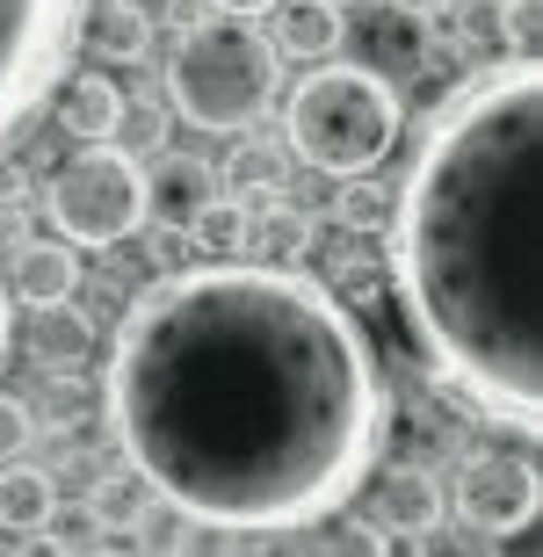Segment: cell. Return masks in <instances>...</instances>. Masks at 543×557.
I'll list each match as a JSON object with an SVG mask.
<instances>
[{
	"label": "cell",
	"instance_id": "cell-1",
	"mask_svg": "<svg viewBox=\"0 0 543 557\" xmlns=\"http://www.w3.org/2000/svg\"><path fill=\"white\" fill-rule=\"evenodd\" d=\"M102 413L124 471L196 529L269 536L348 507L384 442L377 348L305 269L210 261L116 319Z\"/></svg>",
	"mask_w": 543,
	"mask_h": 557
},
{
	"label": "cell",
	"instance_id": "cell-2",
	"mask_svg": "<svg viewBox=\"0 0 543 557\" xmlns=\"http://www.w3.org/2000/svg\"><path fill=\"white\" fill-rule=\"evenodd\" d=\"M543 73L507 59L457 87L392 196V275L420 348L464 406L536 428V289H543Z\"/></svg>",
	"mask_w": 543,
	"mask_h": 557
},
{
	"label": "cell",
	"instance_id": "cell-3",
	"mask_svg": "<svg viewBox=\"0 0 543 557\" xmlns=\"http://www.w3.org/2000/svg\"><path fill=\"white\" fill-rule=\"evenodd\" d=\"M398 124H406V109H398L392 81H377L348 59H326L283 102V152L305 160L312 174L356 182V174L384 166V152L398 145Z\"/></svg>",
	"mask_w": 543,
	"mask_h": 557
},
{
	"label": "cell",
	"instance_id": "cell-4",
	"mask_svg": "<svg viewBox=\"0 0 543 557\" xmlns=\"http://www.w3.org/2000/svg\"><path fill=\"white\" fill-rule=\"evenodd\" d=\"M275 87H283V59L239 15L188 22L168 51V109L188 116L196 131H218V138H247L269 116Z\"/></svg>",
	"mask_w": 543,
	"mask_h": 557
},
{
	"label": "cell",
	"instance_id": "cell-5",
	"mask_svg": "<svg viewBox=\"0 0 543 557\" xmlns=\"http://www.w3.org/2000/svg\"><path fill=\"white\" fill-rule=\"evenodd\" d=\"M44 218L51 239L65 247H124L131 232L146 225V166L116 152V145H81L51 166L44 182Z\"/></svg>",
	"mask_w": 543,
	"mask_h": 557
},
{
	"label": "cell",
	"instance_id": "cell-6",
	"mask_svg": "<svg viewBox=\"0 0 543 557\" xmlns=\"http://www.w3.org/2000/svg\"><path fill=\"white\" fill-rule=\"evenodd\" d=\"M87 0H0V152L59 87Z\"/></svg>",
	"mask_w": 543,
	"mask_h": 557
},
{
	"label": "cell",
	"instance_id": "cell-7",
	"mask_svg": "<svg viewBox=\"0 0 543 557\" xmlns=\"http://www.w3.org/2000/svg\"><path fill=\"white\" fill-rule=\"evenodd\" d=\"M442 507H457V521L471 529V536H507V529H529V521H536V463H529V456H515V449L464 456Z\"/></svg>",
	"mask_w": 543,
	"mask_h": 557
},
{
	"label": "cell",
	"instance_id": "cell-8",
	"mask_svg": "<svg viewBox=\"0 0 543 557\" xmlns=\"http://www.w3.org/2000/svg\"><path fill=\"white\" fill-rule=\"evenodd\" d=\"M442 478L420 471V463H392V471L370 478V529L384 536H406V543H428L442 529Z\"/></svg>",
	"mask_w": 543,
	"mask_h": 557
},
{
	"label": "cell",
	"instance_id": "cell-9",
	"mask_svg": "<svg viewBox=\"0 0 543 557\" xmlns=\"http://www.w3.org/2000/svg\"><path fill=\"white\" fill-rule=\"evenodd\" d=\"M348 37H356V59L348 65H362L377 81H406V73H420V59H428V22L406 15V8H362V22Z\"/></svg>",
	"mask_w": 543,
	"mask_h": 557
},
{
	"label": "cell",
	"instance_id": "cell-10",
	"mask_svg": "<svg viewBox=\"0 0 543 557\" xmlns=\"http://www.w3.org/2000/svg\"><path fill=\"white\" fill-rule=\"evenodd\" d=\"M210 196H218V174L196 152H160L146 166V225H160V232H188Z\"/></svg>",
	"mask_w": 543,
	"mask_h": 557
},
{
	"label": "cell",
	"instance_id": "cell-11",
	"mask_svg": "<svg viewBox=\"0 0 543 557\" xmlns=\"http://www.w3.org/2000/svg\"><path fill=\"white\" fill-rule=\"evenodd\" d=\"M22 355L37 362L44 376H81L95 362V319L81 305H37L29 311V326H22Z\"/></svg>",
	"mask_w": 543,
	"mask_h": 557
},
{
	"label": "cell",
	"instance_id": "cell-12",
	"mask_svg": "<svg viewBox=\"0 0 543 557\" xmlns=\"http://www.w3.org/2000/svg\"><path fill=\"white\" fill-rule=\"evenodd\" d=\"M269 15H275V37H269L275 59L326 65V59H341V44H348V15H341L334 0H275Z\"/></svg>",
	"mask_w": 543,
	"mask_h": 557
},
{
	"label": "cell",
	"instance_id": "cell-13",
	"mask_svg": "<svg viewBox=\"0 0 543 557\" xmlns=\"http://www.w3.org/2000/svg\"><path fill=\"white\" fill-rule=\"evenodd\" d=\"M0 283H15V297L29 311L37 305H73V289H81V253L65 247V239H22L15 269L0 275Z\"/></svg>",
	"mask_w": 543,
	"mask_h": 557
},
{
	"label": "cell",
	"instance_id": "cell-14",
	"mask_svg": "<svg viewBox=\"0 0 543 557\" xmlns=\"http://www.w3.org/2000/svg\"><path fill=\"white\" fill-rule=\"evenodd\" d=\"M116 124H124V87L109 73H73L59 87V131L81 145H116Z\"/></svg>",
	"mask_w": 543,
	"mask_h": 557
},
{
	"label": "cell",
	"instance_id": "cell-15",
	"mask_svg": "<svg viewBox=\"0 0 543 557\" xmlns=\"http://www.w3.org/2000/svg\"><path fill=\"white\" fill-rule=\"evenodd\" d=\"M73 37L95 51V59H109V65H131V59H146L152 51V22L131 8V0H87L81 8V29Z\"/></svg>",
	"mask_w": 543,
	"mask_h": 557
},
{
	"label": "cell",
	"instance_id": "cell-16",
	"mask_svg": "<svg viewBox=\"0 0 543 557\" xmlns=\"http://www.w3.org/2000/svg\"><path fill=\"white\" fill-rule=\"evenodd\" d=\"M51 515H59V485L44 463H22V456L0 463V529L29 536V529H51Z\"/></svg>",
	"mask_w": 543,
	"mask_h": 557
},
{
	"label": "cell",
	"instance_id": "cell-17",
	"mask_svg": "<svg viewBox=\"0 0 543 557\" xmlns=\"http://www.w3.org/2000/svg\"><path fill=\"white\" fill-rule=\"evenodd\" d=\"M218 174V196H232V203H247V196H269V188H283V174H291V152L269 138H239L225 152V166H210Z\"/></svg>",
	"mask_w": 543,
	"mask_h": 557
},
{
	"label": "cell",
	"instance_id": "cell-18",
	"mask_svg": "<svg viewBox=\"0 0 543 557\" xmlns=\"http://www.w3.org/2000/svg\"><path fill=\"white\" fill-rule=\"evenodd\" d=\"M247 253H261V269H305V253H312V218H305L297 203L254 210Z\"/></svg>",
	"mask_w": 543,
	"mask_h": 557
},
{
	"label": "cell",
	"instance_id": "cell-19",
	"mask_svg": "<svg viewBox=\"0 0 543 557\" xmlns=\"http://www.w3.org/2000/svg\"><path fill=\"white\" fill-rule=\"evenodd\" d=\"M247 232H254V210H247V203H232V196H210V203L196 210L188 239H196L210 261H232V253H247Z\"/></svg>",
	"mask_w": 543,
	"mask_h": 557
},
{
	"label": "cell",
	"instance_id": "cell-20",
	"mask_svg": "<svg viewBox=\"0 0 543 557\" xmlns=\"http://www.w3.org/2000/svg\"><path fill=\"white\" fill-rule=\"evenodd\" d=\"M334 225L348 232V239H362V232H384V225H392V188L370 182V174L341 182V188H334Z\"/></svg>",
	"mask_w": 543,
	"mask_h": 557
},
{
	"label": "cell",
	"instance_id": "cell-21",
	"mask_svg": "<svg viewBox=\"0 0 543 557\" xmlns=\"http://www.w3.org/2000/svg\"><path fill=\"white\" fill-rule=\"evenodd\" d=\"M536 29H543V0H501V37L522 65H536Z\"/></svg>",
	"mask_w": 543,
	"mask_h": 557
},
{
	"label": "cell",
	"instance_id": "cell-22",
	"mask_svg": "<svg viewBox=\"0 0 543 557\" xmlns=\"http://www.w3.org/2000/svg\"><path fill=\"white\" fill-rule=\"evenodd\" d=\"M160 145H168V116H160L152 102H138V109L124 102V124H116V152H131V160H138V152H160Z\"/></svg>",
	"mask_w": 543,
	"mask_h": 557
},
{
	"label": "cell",
	"instance_id": "cell-23",
	"mask_svg": "<svg viewBox=\"0 0 543 557\" xmlns=\"http://www.w3.org/2000/svg\"><path fill=\"white\" fill-rule=\"evenodd\" d=\"M87 507H95V521H138V515H146V485H138L131 471L124 478H102Z\"/></svg>",
	"mask_w": 543,
	"mask_h": 557
},
{
	"label": "cell",
	"instance_id": "cell-24",
	"mask_svg": "<svg viewBox=\"0 0 543 557\" xmlns=\"http://www.w3.org/2000/svg\"><path fill=\"white\" fill-rule=\"evenodd\" d=\"M319 557H392V536H384V529H370V521H341Z\"/></svg>",
	"mask_w": 543,
	"mask_h": 557
},
{
	"label": "cell",
	"instance_id": "cell-25",
	"mask_svg": "<svg viewBox=\"0 0 543 557\" xmlns=\"http://www.w3.org/2000/svg\"><path fill=\"white\" fill-rule=\"evenodd\" d=\"M29 434H37V413H29L15 392H0V463H15V449Z\"/></svg>",
	"mask_w": 543,
	"mask_h": 557
},
{
	"label": "cell",
	"instance_id": "cell-26",
	"mask_svg": "<svg viewBox=\"0 0 543 557\" xmlns=\"http://www.w3.org/2000/svg\"><path fill=\"white\" fill-rule=\"evenodd\" d=\"M138 15L160 29V22H174V29H188V22H203V0H131Z\"/></svg>",
	"mask_w": 543,
	"mask_h": 557
},
{
	"label": "cell",
	"instance_id": "cell-27",
	"mask_svg": "<svg viewBox=\"0 0 543 557\" xmlns=\"http://www.w3.org/2000/svg\"><path fill=\"white\" fill-rule=\"evenodd\" d=\"M493 543V557H536V521L529 529H507V536H485Z\"/></svg>",
	"mask_w": 543,
	"mask_h": 557
},
{
	"label": "cell",
	"instance_id": "cell-28",
	"mask_svg": "<svg viewBox=\"0 0 543 557\" xmlns=\"http://www.w3.org/2000/svg\"><path fill=\"white\" fill-rule=\"evenodd\" d=\"M15 557H73V550H65V536H51V529H29V536L15 543Z\"/></svg>",
	"mask_w": 543,
	"mask_h": 557
},
{
	"label": "cell",
	"instance_id": "cell-29",
	"mask_svg": "<svg viewBox=\"0 0 543 557\" xmlns=\"http://www.w3.org/2000/svg\"><path fill=\"white\" fill-rule=\"evenodd\" d=\"M210 8H218V15H239V22H254V15H269L275 0H210Z\"/></svg>",
	"mask_w": 543,
	"mask_h": 557
},
{
	"label": "cell",
	"instance_id": "cell-30",
	"mask_svg": "<svg viewBox=\"0 0 543 557\" xmlns=\"http://www.w3.org/2000/svg\"><path fill=\"white\" fill-rule=\"evenodd\" d=\"M384 8H406V15L428 22V15H442V8H457V0H384Z\"/></svg>",
	"mask_w": 543,
	"mask_h": 557
},
{
	"label": "cell",
	"instance_id": "cell-31",
	"mask_svg": "<svg viewBox=\"0 0 543 557\" xmlns=\"http://www.w3.org/2000/svg\"><path fill=\"white\" fill-rule=\"evenodd\" d=\"M0 355H8V283H0Z\"/></svg>",
	"mask_w": 543,
	"mask_h": 557
},
{
	"label": "cell",
	"instance_id": "cell-32",
	"mask_svg": "<svg viewBox=\"0 0 543 557\" xmlns=\"http://www.w3.org/2000/svg\"><path fill=\"white\" fill-rule=\"evenodd\" d=\"M95 557H131V550H95Z\"/></svg>",
	"mask_w": 543,
	"mask_h": 557
},
{
	"label": "cell",
	"instance_id": "cell-33",
	"mask_svg": "<svg viewBox=\"0 0 543 557\" xmlns=\"http://www.w3.org/2000/svg\"><path fill=\"white\" fill-rule=\"evenodd\" d=\"M0 557H15V550H8V543H0Z\"/></svg>",
	"mask_w": 543,
	"mask_h": 557
},
{
	"label": "cell",
	"instance_id": "cell-34",
	"mask_svg": "<svg viewBox=\"0 0 543 557\" xmlns=\"http://www.w3.org/2000/svg\"><path fill=\"white\" fill-rule=\"evenodd\" d=\"M334 8H348V0H334Z\"/></svg>",
	"mask_w": 543,
	"mask_h": 557
},
{
	"label": "cell",
	"instance_id": "cell-35",
	"mask_svg": "<svg viewBox=\"0 0 543 557\" xmlns=\"http://www.w3.org/2000/svg\"><path fill=\"white\" fill-rule=\"evenodd\" d=\"M275 557H291V550H275Z\"/></svg>",
	"mask_w": 543,
	"mask_h": 557
},
{
	"label": "cell",
	"instance_id": "cell-36",
	"mask_svg": "<svg viewBox=\"0 0 543 557\" xmlns=\"http://www.w3.org/2000/svg\"><path fill=\"white\" fill-rule=\"evenodd\" d=\"M493 8H501V0H493Z\"/></svg>",
	"mask_w": 543,
	"mask_h": 557
}]
</instances>
